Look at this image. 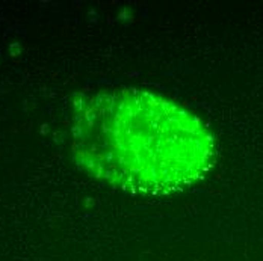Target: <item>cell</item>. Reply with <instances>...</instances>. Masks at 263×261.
Listing matches in <instances>:
<instances>
[{"instance_id": "obj_1", "label": "cell", "mask_w": 263, "mask_h": 261, "mask_svg": "<svg viewBox=\"0 0 263 261\" xmlns=\"http://www.w3.org/2000/svg\"><path fill=\"white\" fill-rule=\"evenodd\" d=\"M73 156L100 182L133 195H166L201 180L215 140L191 110L158 94L117 88L74 103Z\"/></svg>"}]
</instances>
